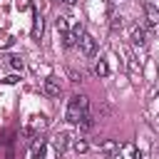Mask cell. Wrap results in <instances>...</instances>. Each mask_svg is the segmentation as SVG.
Segmentation results:
<instances>
[{
	"label": "cell",
	"instance_id": "cell-21",
	"mask_svg": "<svg viewBox=\"0 0 159 159\" xmlns=\"http://www.w3.org/2000/svg\"><path fill=\"white\" fill-rule=\"evenodd\" d=\"M65 2H67V5H75V2H77V0H65Z\"/></svg>",
	"mask_w": 159,
	"mask_h": 159
},
{
	"label": "cell",
	"instance_id": "cell-16",
	"mask_svg": "<svg viewBox=\"0 0 159 159\" xmlns=\"http://www.w3.org/2000/svg\"><path fill=\"white\" fill-rule=\"evenodd\" d=\"M55 27H57L60 32H67V30H70V25H67V17H65V15H57V20H55Z\"/></svg>",
	"mask_w": 159,
	"mask_h": 159
},
{
	"label": "cell",
	"instance_id": "cell-4",
	"mask_svg": "<svg viewBox=\"0 0 159 159\" xmlns=\"http://www.w3.org/2000/svg\"><path fill=\"white\" fill-rule=\"evenodd\" d=\"M144 17H147V25L149 27H159V10L152 2H144Z\"/></svg>",
	"mask_w": 159,
	"mask_h": 159
},
{
	"label": "cell",
	"instance_id": "cell-5",
	"mask_svg": "<svg viewBox=\"0 0 159 159\" xmlns=\"http://www.w3.org/2000/svg\"><path fill=\"white\" fill-rule=\"evenodd\" d=\"M70 142H72V139H70V134H67V132H60V134H55L52 147H55V152H57V154H62V152L70 147Z\"/></svg>",
	"mask_w": 159,
	"mask_h": 159
},
{
	"label": "cell",
	"instance_id": "cell-1",
	"mask_svg": "<svg viewBox=\"0 0 159 159\" xmlns=\"http://www.w3.org/2000/svg\"><path fill=\"white\" fill-rule=\"evenodd\" d=\"M84 112H89V99H87L84 94H75V97L70 99V104H67V114H65V119L72 122V124H77L80 117H82Z\"/></svg>",
	"mask_w": 159,
	"mask_h": 159
},
{
	"label": "cell",
	"instance_id": "cell-14",
	"mask_svg": "<svg viewBox=\"0 0 159 159\" xmlns=\"http://www.w3.org/2000/svg\"><path fill=\"white\" fill-rule=\"evenodd\" d=\"M72 149H75L77 154H84V152L89 149V144H87L84 139H72Z\"/></svg>",
	"mask_w": 159,
	"mask_h": 159
},
{
	"label": "cell",
	"instance_id": "cell-10",
	"mask_svg": "<svg viewBox=\"0 0 159 159\" xmlns=\"http://www.w3.org/2000/svg\"><path fill=\"white\" fill-rule=\"evenodd\" d=\"M122 159H139V149L134 144H122Z\"/></svg>",
	"mask_w": 159,
	"mask_h": 159
},
{
	"label": "cell",
	"instance_id": "cell-19",
	"mask_svg": "<svg viewBox=\"0 0 159 159\" xmlns=\"http://www.w3.org/2000/svg\"><path fill=\"white\" fill-rule=\"evenodd\" d=\"M70 32H72V35H75V37H77V40H80V37H82V35H84V25H82V22H77V25H75V27H72V30H70Z\"/></svg>",
	"mask_w": 159,
	"mask_h": 159
},
{
	"label": "cell",
	"instance_id": "cell-3",
	"mask_svg": "<svg viewBox=\"0 0 159 159\" xmlns=\"http://www.w3.org/2000/svg\"><path fill=\"white\" fill-rule=\"evenodd\" d=\"M42 92H45L47 97H60V92H62L60 80H57V77H47V80L42 82Z\"/></svg>",
	"mask_w": 159,
	"mask_h": 159
},
{
	"label": "cell",
	"instance_id": "cell-2",
	"mask_svg": "<svg viewBox=\"0 0 159 159\" xmlns=\"http://www.w3.org/2000/svg\"><path fill=\"white\" fill-rule=\"evenodd\" d=\"M77 45H80V50H82V55H84V57H94V55H97V40H94L92 35H87V32H84V35L77 40Z\"/></svg>",
	"mask_w": 159,
	"mask_h": 159
},
{
	"label": "cell",
	"instance_id": "cell-11",
	"mask_svg": "<svg viewBox=\"0 0 159 159\" xmlns=\"http://www.w3.org/2000/svg\"><path fill=\"white\" fill-rule=\"evenodd\" d=\"M77 124H80V129H84V132H89V129L94 127V117H92L89 112H84V114L80 117V122H77Z\"/></svg>",
	"mask_w": 159,
	"mask_h": 159
},
{
	"label": "cell",
	"instance_id": "cell-18",
	"mask_svg": "<svg viewBox=\"0 0 159 159\" xmlns=\"http://www.w3.org/2000/svg\"><path fill=\"white\" fill-rule=\"evenodd\" d=\"M7 62H10V67H12V70H22V57L10 55V57H7Z\"/></svg>",
	"mask_w": 159,
	"mask_h": 159
},
{
	"label": "cell",
	"instance_id": "cell-22",
	"mask_svg": "<svg viewBox=\"0 0 159 159\" xmlns=\"http://www.w3.org/2000/svg\"><path fill=\"white\" fill-rule=\"evenodd\" d=\"M109 2H114V0H109Z\"/></svg>",
	"mask_w": 159,
	"mask_h": 159
},
{
	"label": "cell",
	"instance_id": "cell-12",
	"mask_svg": "<svg viewBox=\"0 0 159 159\" xmlns=\"http://www.w3.org/2000/svg\"><path fill=\"white\" fill-rule=\"evenodd\" d=\"M94 75H97V77H107V75H109V65H107L104 60H97V62H94Z\"/></svg>",
	"mask_w": 159,
	"mask_h": 159
},
{
	"label": "cell",
	"instance_id": "cell-20",
	"mask_svg": "<svg viewBox=\"0 0 159 159\" xmlns=\"http://www.w3.org/2000/svg\"><path fill=\"white\" fill-rule=\"evenodd\" d=\"M12 45V37H7L5 32H0V47H10Z\"/></svg>",
	"mask_w": 159,
	"mask_h": 159
},
{
	"label": "cell",
	"instance_id": "cell-15",
	"mask_svg": "<svg viewBox=\"0 0 159 159\" xmlns=\"http://www.w3.org/2000/svg\"><path fill=\"white\" fill-rule=\"evenodd\" d=\"M62 45H65V47H75V45H77V37L67 30V32H62Z\"/></svg>",
	"mask_w": 159,
	"mask_h": 159
},
{
	"label": "cell",
	"instance_id": "cell-7",
	"mask_svg": "<svg viewBox=\"0 0 159 159\" xmlns=\"http://www.w3.org/2000/svg\"><path fill=\"white\" fill-rule=\"evenodd\" d=\"M35 22H32V37L35 40H40L42 37V30H45V20H42V15L40 12H35V17H32Z\"/></svg>",
	"mask_w": 159,
	"mask_h": 159
},
{
	"label": "cell",
	"instance_id": "cell-17",
	"mask_svg": "<svg viewBox=\"0 0 159 159\" xmlns=\"http://www.w3.org/2000/svg\"><path fill=\"white\" fill-rule=\"evenodd\" d=\"M122 20H124L122 15H112V22H109V25H112V32H117V30H122V25H124Z\"/></svg>",
	"mask_w": 159,
	"mask_h": 159
},
{
	"label": "cell",
	"instance_id": "cell-13",
	"mask_svg": "<svg viewBox=\"0 0 159 159\" xmlns=\"http://www.w3.org/2000/svg\"><path fill=\"white\" fill-rule=\"evenodd\" d=\"M45 127H47L45 117H32V122H30V132H37V129H45Z\"/></svg>",
	"mask_w": 159,
	"mask_h": 159
},
{
	"label": "cell",
	"instance_id": "cell-9",
	"mask_svg": "<svg viewBox=\"0 0 159 159\" xmlns=\"http://www.w3.org/2000/svg\"><path fill=\"white\" fill-rule=\"evenodd\" d=\"M99 152H104V154H114V152H119V142H117V139H104V142L99 144Z\"/></svg>",
	"mask_w": 159,
	"mask_h": 159
},
{
	"label": "cell",
	"instance_id": "cell-6",
	"mask_svg": "<svg viewBox=\"0 0 159 159\" xmlns=\"http://www.w3.org/2000/svg\"><path fill=\"white\" fill-rule=\"evenodd\" d=\"M132 42H134L137 47H147V30L137 25V27L132 30Z\"/></svg>",
	"mask_w": 159,
	"mask_h": 159
},
{
	"label": "cell",
	"instance_id": "cell-23",
	"mask_svg": "<svg viewBox=\"0 0 159 159\" xmlns=\"http://www.w3.org/2000/svg\"><path fill=\"white\" fill-rule=\"evenodd\" d=\"M62 2H65V0H62Z\"/></svg>",
	"mask_w": 159,
	"mask_h": 159
},
{
	"label": "cell",
	"instance_id": "cell-8",
	"mask_svg": "<svg viewBox=\"0 0 159 159\" xmlns=\"http://www.w3.org/2000/svg\"><path fill=\"white\" fill-rule=\"evenodd\" d=\"M32 159H45V139L42 137H35V142H32Z\"/></svg>",
	"mask_w": 159,
	"mask_h": 159
}]
</instances>
